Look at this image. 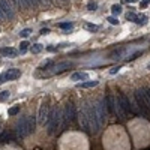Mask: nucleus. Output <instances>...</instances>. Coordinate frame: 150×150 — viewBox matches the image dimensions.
Listing matches in <instances>:
<instances>
[{
    "mask_svg": "<svg viewBox=\"0 0 150 150\" xmlns=\"http://www.w3.org/2000/svg\"><path fill=\"white\" fill-rule=\"evenodd\" d=\"M62 119H63V116H62V111L59 108H54V110L50 111L48 119H47V129H48L50 135L57 134V131L60 128V123H62Z\"/></svg>",
    "mask_w": 150,
    "mask_h": 150,
    "instance_id": "nucleus-1",
    "label": "nucleus"
},
{
    "mask_svg": "<svg viewBox=\"0 0 150 150\" xmlns=\"http://www.w3.org/2000/svg\"><path fill=\"white\" fill-rule=\"evenodd\" d=\"M12 131H14L17 140H23V138H26L27 135H30L32 131H30V126H29V116H27V117H26V116L20 117L18 122L15 123V128H14Z\"/></svg>",
    "mask_w": 150,
    "mask_h": 150,
    "instance_id": "nucleus-2",
    "label": "nucleus"
},
{
    "mask_svg": "<svg viewBox=\"0 0 150 150\" xmlns=\"http://www.w3.org/2000/svg\"><path fill=\"white\" fill-rule=\"evenodd\" d=\"M74 66V63L72 62H66V60H63V62H59V63H56V66L53 68L50 72H47L45 75H42V78H48V77H53V75H57V74H62V72H65V71H68L69 68H72Z\"/></svg>",
    "mask_w": 150,
    "mask_h": 150,
    "instance_id": "nucleus-3",
    "label": "nucleus"
},
{
    "mask_svg": "<svg viewBox=\"0 0 150 150\" xmlns=\"http://www.w3.org/2000/svg\"><path fill=\"white\" fill-rule=\"evenodd\" d=\"M0 9L6 20H14L15 18V8L9 3V0H0Z\"/></svg>",
    "mask_w": 150,
    "mask_h": 150,
    "instance_id": "nucleus-4",
    "label": "nucleus"
},
{
    "mask_svg": "<svg viewBox=\"0 0 150 150\" xmlns=\"http://www.w3.org/2000/svg\"><path fill=\"white\" fill-rule=\"evenodd\" d=\"M20 77H21V71H20V69H17V68L8 69L6 72L3 74L5 81H14V80H17V78H20Z\"/></svg>",
    "mask_w": 150,
    "mask_h": 150,
    "instance_id": "nucleus-5",
    "label": "nucleus"
},
{
    "mask_svg": "<svg viewBox=\"0 0 150 150\" xmlns=\"http://www.w3.org/2000/svg\"><path fill=\"white\" fill-rule=\"evenodd\" d=\"M69 80L71 81H75V83H83V81L89 80V74L84 72V71H77V72H74L72 75H71Z\"/></svg>",
    "mask_w": 150,
    "mask_h": 150,
    "instance_id": "nucleus-6",
    "label": "nucleus"
},
{
    "mask_svg": "<svg viewBox=\"0 0 150 150\" xmlns=\"http://www.w3.org/2000/svg\"><path fill=\"white\" fill-rule=\"evenodd\" d=\"M18 50L17 48H12V47H3V48H0V56H6V57H9V59H14L18 56Z\"/></svg>",
    "mask_w": 150,
    "mask_h": 150,
    "instance_id": "nucleus-7",
    "label": "nucleus"
},
{
    "mask_svg": "<svg viewBox=\"0 0 150 150\" xmlns=\"http://www.w3.org/2000/svg\"><path fill=\"white\" fill-rule=\"evenodd\" d=\"M48 110H47V104H42L39 108V122L42 123L44 126L47 125V119H48Z\"/></svg>",
    "mask_w": 150,
    "mask_h": 150,
    "instance_id": "nucleus-8",
    "label": "nucleus"
},
{
    "mask_svg": "<svg viewBox=\"0 0 150 150\" xmlns=\"http://www.w3.org/2000/svg\"><path fill=\"white\" fill-rule=\"evenodd\" d=\"M99 84L98 80H87L83 83H77V89H92V87H96Z\"/></svg>",
    "mask_w": 150,
    "mask_h": 150,
    "instance_id": "nucleus-9",
    "label": "nucleus"
},
{
    "mask_svg": "<svg viewBox=\"0 0 150 150\" xmlns=\"http://www.w3.org/2000/svg\"><path fill=\"white\" fill-rule=\"evenodd\" d=\"M56 63H57L56 60H53V59H48V60H45V62H44L42 65H39L38 71H51L53 68L56 66Z\"/></svg>",
    "mask_w": 150,
    "mask_h": 150,
    "instance_id": "nucleus-10",
    "label": "nucleus"
},
{
    "mask_svg": "<svg viewBox=\"0 0 150 150\" xmlns=\"http://www.w3.org/2000/svg\"><path fill=\"white\" fill-rule=\"evenodd\" d=\"M57 27H59L60 30H63V32L69 33V32L74 30V23H72V21H63V23H59Z\"/></svg>",
    "mask_w": 150,
    "mask_h": 150,
    "instance_id": "nucleus-11",
    "label": "nucleus"
},
{
    "mask_svg": "<svg viewBox=\"0 0 150 150\" xmlns=\"http://www.w3.org/2000/svg\"><path fill=\"white\" fill-rule=\"evenodd\" d=\"M20 2L23 5V9H30V8L39 5V0H20Z\"/></svg>",
    "mask_w": 150,
    "mask_h": 150,
    "instance_id": "nucleus-12",
    "label": "nucleus"
},
{
    "mask_svg": "<svg viewBox=\"0 0 150 150\" xmlns=\"http://www.w3.org/2000/svg\"><path fill=\"white\" fill-rule=\"evenodd\" d=\"M84 29L87 32H90V33H96V32L99 30V26L98 24H92V23H86L84 24Z\"/></svg>",
    "mask_w": 150,
    "mask_h": 150,
    "instance_id": "nucleus-13",
    "label": "nucleus"
},
{
    "mask_svg": "<svg viewBox=\"0 0 150 150\" xmlns=\"http://www.w3.org/2000/svg\"><path fill=\"white\" fill-rule=\"evenodd\" d=\"M122 12H123L122 5H113V6H111V15H113V17H119Z\"/></svg>",
    "mask_w": 150,
    "mask_h": 150,
    "instance_id": "nucleus-14",
    "label": "nucleus"
},
{
    "mask_svg": "<svg viewBox=\"0 0 150 150\" xmlns=\"http://www.w3.org/2000/svg\"><path fill=\"white\" fill-rule=\"evenodd\" d=\"M42 50H44V45H42V44H33V45L30 47L32 54H39Z\"/></svg>",
    "mask_w": 150,
    "mask_h": 150,
    "instance_id": "nucleus-15",
    "label": "nucleus"
},
{
    "mask_svg": "<svg viewBox=\"0 0 150 150\" xmlns=\"http://www.w3.org/2000/svg\"><path fill=\"white\" fill-rule=\"evenodd\" d=\"M125 18L128 20V21H132V23H137V20H138V14H135L134 11H129L126 15H125Z\"/></svg>",
    "mask_w": 150,
    "mask_h": 150,
    "instance_id": "nucleus-16",
    "label": "nucleus"
},
{
    "mask_svg": "<svg viewBox=\"0 0 150 150\" xmlns=\"http://www.w3.org/2000/svg\"><path fill=\"white\" fill-rule=\"evenodd\" d=\"M147 20H149L147 15H144V14H138V20H137L135 24H138V26H146V24H147Z\"/></svg>",
    "mask_w": 150,
    "mask_h": 150,
    "instance_id": "nucleus-17",
    "label": "nucleus"
},
{
    "mask_svg": "<svg viewBox=\"0 0 150 150\" xmlns=\"http://www.w3.org/2000/svg\"><path fill=\"white\" fill-rule=\"evenodd\" d=\"M20 110H21V108H20V105H14L12 108L8 110V114H9V117H15L17 114L20 113Z\"/></svg>",
    "mask_w": 150,
    "mask_h": 150,
    "instance_id": "nucleus-18",
    "label": "nucleus"
},
{
    "mask_svg": "<svg viewBox=\"0 0 150 150\" xmlns=\"http://www.w3.org/2000/svg\"><path fill=\"white\" fill-rule=\"evenodd\" d=\"M143 53H144L143 50H137L135 53H132V54H129V56L126 57V60H128V62H132V60H135L138 56H141V54H143Z\"/></svg>",
    "mask_w": 150,
    "mask_h": 150,
    "instance_id": "nucleus-19",
    "label": "nucleus"
},
{
    "mask_svg": "<svg viewBox=\"0 0 150 150\" xmlns=\"http://www.w3.org/2000/svg\"><path fill=\"white\" fill-rule=\"evenodd\" d=\"M29 45H30V44L27 41H21V44H20V53H21V54H26V53H27Z\"/></svg>",
    "mask_w": 150,
    "mask_h": 150,
    "instance_id": "nucleus-20",
    "label": "nucleus"
},
{
    "mask_svg": "<svg viewBox=\"0 0 150 150\" xmlns=\"http://www.w3.org/2000/svg\"><path fill=\"white\" fill-rule=\"evenodd\" d=\"M11 98V92L9 90H3V92H0V102H5Z\"/></svg>",
    "mask_w": 150,
    "mask_h": 150,
    "instance_id": "nucleus-21",
    "label": "nucleus"
},
{
    "mask_svg": "<svg viewBox=\"0 0 150 150\" xmlns=\"http://www.w3.org/2000/svg\"><path fill=\"white\" fill-rule=\"evenodd\" d=\"M107 21H108L111 26H119V24H120V21H119V18H117V17H113V15L107 17Z\"/></svg>",
    "mask_w": 150,
    "mask_h": 150,
    "instance_id": "nucleus-22",
    "label": "nucleus"
},
{
    "mask_svg": "<svg viewBox=\"0 0 150 150\" xmlns=\"http://www.w3.org/2000/svg\"><path fill=\"white\" fill-rule=\"evenodd\" d=\"M98 3L96 2H89L87 3V11H90V12H95V11H98Z\"/></svg>",
    "mask_w": 150,
    "mask_h": 150,
    "instance_id": "nucleus-23",
    "label": "nucleus"
},
{
    "mask_svg": "<svg viewBox=\"0 0 150 150\" xmlns=\"http://www.w3.org/2000/svg\"><path fill=\"white\" fill-rule=\"evenodd\" d=\"M9 3L15 8V9H23V5H21L20 0H9Z\"/></svg>",
    "mask_w": 150,
    "mask_h": 150,
    "instance_id": "nucleus-24",
    "label": "nucleus"
},
{
    "mask_svg": "<svg viewBox=\"0 0 150 150\" xmlns=\"http://www.w3.org/2000/svg\"><path fill=\"white\" fill-rule=\"evenodd\" d=\"M30 33H32V29H23V30L20 32V36L26 39V38H29V36H30Z\"/></svg>",
    "mask_w": 150,
    "mask_h": 150,
    "instance_id": "nucleus-25",
    "label": "nucleus"
},
{
    "mask_svg": "<svg viewBox=\"0 0 150 150\" xmlns=\"http://www.w3.org/2000/svg\"><path fill=\"white\" fill-rule=\"evenodd\" d=\"M120 69H122V65L113 66V68L110 69V75H116V74H119V72H120Z\"/></svg>",
    "mask_w": 150,
    "mask_h": 150,
    "instance_id": "nucleus-26",
    "label": "nucleus"
},
{
    "mask_svg": "<svg viewBox=\"0 0 150 150\" xmlns=\"http://www.w3.org/2000/svg\"><path fill=\"white\" fill-rule=\"evenodd\" d=\"M149 5H150V0H141L140 2V9H146Z\"/></svg>",
    "mask_w": 150,
    "mask_h": 150,
    "instance_id": "nucleus-27",
    "label": "nucleus"
},
{
    "mask_svg": "<svg viewBox=\"0 0 150 150\" xmlns=\"http://www.w3.org/2000/svg\"><path fill=\"white\" fill-rule=\"evenodd\" d=\"M72 44H69V42H62V44H59L57 45V50H62V48H68V47H71Z\"/></svg>",
    "mask_w": 150,
    "mask_h": 150,
    "instance_id": "nucleus-28",
    "label": "nucleus"
},
{
    "mask_svg": "<svg viewBox=\"0 0 150 150\" xmlns=\"http://www.w3.org/2000/svg\"><path fill=\"white\" fill-rule=\"evenodd\" d=\"M45 50H47V51H50V53H57V51H59V50H57V47H53V45L45 47Z\"/></svg>",
    "mask_w": 150,
    "mask_h": 150,
    "instance_id": "nucleus-29",
    "label": "nucleus"
},
{
    "mask_svg": "<svg viewBox=\"0 0 150 150\" xmlns=\"http://www.w3.org/2000/svg\"><path fill=\"white\" fill-rule=\"evenodd\" d=\"M50 33V29L48 27H44V29H41V35L44 36V35H48Z\"/></svg>",
    "mask_w": 150,
    "mask_h": 150,
    "instance_id": "nucleus-30",
    "label": "nucleus"
},
{
    "mask_svg": "<svg viewBox=\"0 0 150 150\" xmlns=\"http://www.w3.org/2000/svg\"><path fill=\"white\" fill-rule=\"evenodd\" d=\"M134 2H138V0H122V3H134Z\"/></svg>",
    "mask_w": 150,
    "mask_h": 150,
    "instance_id": "nucleus-31",
    "label": "nucleus"
},
{
    "mask_svg": "<svg viewBox=\"0 0 150 150\" xmlns=\"http://www.w3.org/2000/svg\"><path fill=\"white\" fill-rule=\"evenodd\" d=\"M3 20H6V18H5V15H3L2 9H0V21H3Z\"/></svg>",
    "mask_w": 150,
    "mask_h": 150,
    "instance_id": "nucleus-32",
    "label": "nucleus"
},
{
    "mask_svg": "<svg viewBox=\"0 0 150 150\" xmlns=\"http://www.w3.org/2000/svg\"><path fill=\"white\" fill-rule=\"evenodd\" d=\"M2 83H5V78H3V75H0V84Z\"/></svg>",
    "mask_w": 150,
    "mask_h": 150,
    "instance_id": "nucleus-33",
    "label": "nucleus"
},
{
    "mask_svg": "<svg viewBox=\"0 0 150 150\" xmlns=\"http://www.w3.org/2000/svg\"><path fill=\"white\" fill-rule=\"evenodd\" d=\"M147 69H150V63H149V66H147Z\"/></svg>",
    "mask_w": 150,
    "mask_h": 150,
    "instance_id": "nucleus-34",
    "label": "nucleus"
}]
</instances>
